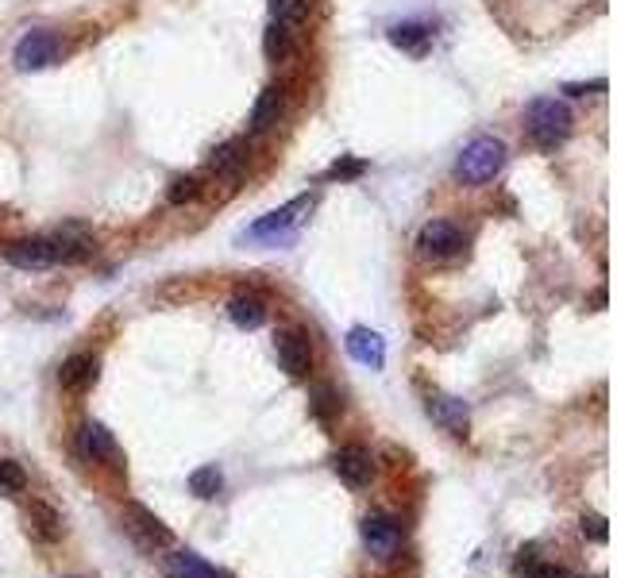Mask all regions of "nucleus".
Returning a JSON list of instances; mask_svg holds the SVG:
<instances>
[{"mask_svg":"<svg viewBox=\"0 0 617 578\" xmlns=\"http://www.w3.org/2000/svg\"><path fill=\"white\" fill-rule=\"evenodd\" d=\"M525 124H529V139L537 143L540 151H556L571 135V108L556 97H537L533 105L525 108Z\"/></svg>","mask_w":617,"mask_h":578,"instance_id":"obj_1","label":"nucleus"},{"mask_svg":"<svg viewBox=\"0 0 617 578\" xmlns=\"http://www.w3.org/2000/svg\"><path fill=\"white\" fill-rule=\"evenodd\" d=\"M506 166V143L494 135H479L463 147V155L456 162V178L463 185H483L490 182L498 170Z\"/></svg>","mask_w":617,"mask_h":578,"instance_id":"obj_2","label":"nucleus"},{"mask_svg":"<svg viewBox=\"0 0 617 578\" xmlns=\"http://www.w3.org/2000/svg\"><path fill=\"white\" fill-rule=\"evenodd\" d=\"M332 471H336V478H340L344 486H351V490H363V486L375 478V455H371L367 447L348 444V447H340V451L332 455Z\"/></svg>","mask_w":617,"mask_h":578,"instance_id":"obj_3","label":"nucleus"},{"mask_svg":"<svg viewBox=\"0 0 617 578\" xmlns=\"http://www.w3.org/2000/svg\"><path fill=\"white\" fill-rule=\"evenodd\" d=\"M313 209V197H294L286 209L270 212L247 228V239H290V228L301 224V216Z\"/></svg>","mask_w":617,"mask_h":578,"instance_id":"obj_4","label":"nucleus"},{"mask_svg":"<svg viewBox=\"0 0 617 578\" xmlns=\"http://www.w3.org/2000/svg\"><path fill=\"white\" fill-rule=\"evenodd\" d=\"M363 544L378 559H394L398 548H402V525L390 513H367L363 517Z\"/></svg>","mask_w":617,"mask_h":578,"instance_id":"obj_5","label":"nucleus"},{"mask_svg":"<svg viewBox=\"0 0 617 578\" xmlns=\"http://www.w3.org/2000/svg\"><path fill=\"white\" fill-rule=\"evenodd\" d=\"M54 58H58V35L54 31H27L24 39L16 43V70H47Z\"/></svg>","mask_w":617,"mask_h":578,"instance_id":"obj_6","label":"nucleus"},{"mask_svg":"<svg viewBox=\"0 0 617 578\" xmlns=\"http://www.w3.org/2000/svg\"><path fill=\"white\" fill-rule=\"evenodd\" d=\"M417 247H421V255H429V259H452V255L463 251V232H459L456 224H448V220H432V224L421 228Z\"/></svg>","mask_w":617,"mask_h":578,"instance_id":"obj_7","label":"nucleus"},{"mask_svg":"<svg viewBox=\"0 0 617 578\" xmlns=\"http://www.w3.org/2000/svg\"><path fill=\"white\" fill-rule=\"evenodd\" d=\"M51 251H54V263L78 266L93 255V236L81 224H62L51 239Z\"/></svg>","mask_w":617,"mask_h":578,"instance_id":"obj_8","label":"nucleus"},{"mask_svg":"<svg viewBox=\"0 0 617 578\" xmlns=\"http://www.w3.org/2000/svg\"><path fill=\"white\" fill-rule=\"evenodd\" d=\"M274 351H278V363L290 378H305L309 374V363H313V351H309V340L301 332H278L274 336Z\"/></svg>","mask_w":617,"mask_h":578,"instance_id":"obj_9","label":"nucleus"},{"mask_svg":"<svg viewBox=\"0 0 617 578\" xmlns=\"http://www.w3.org/2000/svg\"><path fill=\"white\" fill-rule=\"evenodd\" d=\"M0 255H4V263L20 266V270H47V266H54L51 239H16Z\"/></svg>","mask_w":617,"mask_h":578,"instance_id":"obj_10","label":"nucleus"},{"mask_svg":"<svg viewBox=\"0 0 617 578\" xmlns=\"http://www.w3.org/2000/svg\"><path fill=\"white\" fill-rule=\"evenodd\" d=\"M348 355L355 359V363H363V367L382 370L386 367V340H382L378 332H371V328H351Z\"/></svg>","mask_w":617,"mask_h":578,"instance_id":"obj_11","label":"nucleus"},{"mask_svg":"<svg viewBox=\"0 0 617 578\" xmlns=\"http://www.w3.org/2000/svg\"><path fill=\"white\" fill-rule=\"evenodd\" d=\"M429 417L440 424L444 432H452V436H467V424H471L467 405H463L459 397H448V394L429 397Z\"/></svg>","mask_w":617,"mask_h":578,"instance_id":"obj_12","label":"nucleus"},{"mask_svg":"<svg viewBox=\"0 0 617 578\" xmlns=\"http://www.w3.org/2000/svg\"><path fill=\"white\" fill-rule=\"evenodd\" d=\"M243 162H247V143L243 139H228L224 147H216L209 158V170L216 178H228V182H240L243 178Z\"/></svg>","mask_w":617,"mask_h":578,"instance_id":"obj_13","label":"nucleus"},{"mask_svg":"<svg viewBox=\"0 0 617 578\" xmlns=\"http://www.w3.org/2000/svg\"><path fill=\"white\" fill-rule=\"evenodd\" d=\"M282 108H286V93H282L278 85H267V89L259 93V101H255V108H251V132H255V135L270 132V128L278 124Z\"/></svg>","mask_w":617,"mask_h":578,"instance_id":"obj_14","label":"nucleus"},{"mask_svg":"<svg viewBox=\"0 0 617 578\" xmlns=\"http://www.w3.org/2000/svg\"><path fill=\"white\" fill-rule=\"evenodd\" d=\"M78 447L85 459H93V463H105V459H116V440H112V432H108L105 424H81L78 432Z\"/></svg>","mask_w":617,"mask_h":578,"instance_id":"obj_15","label":"nucleus"},{"mask_svg":"<svg viewBox=\"0 0 617 578\" xmlns=\"http://www.w3.org/2000/svg\"><path fill=\"white\" fill-rule=\"evenodd\" d=\"M58 382L66 390H89L97 382V359L93 355H70L58 370Z\"/></svg>","mask_w":617,"mask_h":578,"instance_id":"obj_16","label":"nucleus"},{"mask_svg":"<svg viewBox=\"0 0 617 578\" xmlns=\"http://www.w3.org/2000/svg\"><path fill=\"white\" fill-rule=\"evenodd\" d=\"M166 575H170V578H228L224 571H216L213 563H205L201 555H193V552L170 555V563H166Z\"/></svg>","mask_w":617,"mask_h":578,"instance_id":"obj_17","label":"nucleus"},{"mask_svg":"<svg viewBox=\"0 0 617 578\" xmlns=\"http://www.w3.org/2000/svg\"><path fill=\"white\" fill-rule=\"evenodd\" d=\"M228 316H232V324H240V328H259V324L267 320V305H263V297H255V293H240V297H232Z\"/></svg>","mask_w":617,"mask_h":578,"instance_id":"obj_18","label":"nucleus"},{"mask_svg":"<svg viewBox=\"0 0 617 578\" xmlns=\"http://www.w3.org/2000/svg\"><path fill=\"white\" fill-rule=\"evenodd\" d=\"M390 43H394V47H402V51H409V54H425V47H429V27L425 24L390 27Z\"/></svg>","mask_w":617,"mask_h":578,"instance_id":"obj_19","label":"nucleus"},{"mask_svg":"<svg viewBox=\"0 0 617 578\" xmlns=\"http://www.w3.org/2000/svg\"><path fill=\"white\" fill-rule=\"evenodd\" d=\"M220 486H224V474L216 471L213 463H209V467H197V471L189 474V494H193V498H216V494H220Z\"/></svg>","mask_w":617,"mask_h":578,"instance_id":"obj_20","label":"nucleus"},{"mask_svg":"<svg viewBox=\"0 0 617 578\" xmlns=\"http://www.w3.org/2000/svg\"><path fill=\"white\" fill-rule=\"evenodd\" d=\"M27 525L35 528L43 540H58L62 536V521H58V513H54L51 505H31L27 509Z\"/></svg>","mask_w":617,"mask_h":578,"instance_id":"obj_21","label":"nucleus"},{"mask_svg":"<svg viewBox=\"0 0 617 578\" xmlns=\"http://www.w3.org/2000/svg\"><path fill=\"white\" fill-rule=\"evenodd\" d=\"M309 405H313V413H317L321 421H332V417L340 413V394H336L328 382H317V386L309 390Z\"/></svg>","mask_w":617,"mask_h":578,"instance_id":"obj_22","label":"nucleus"},{"mask_svg":"<svg viewBox=\"0 0 617 578\" xmlns=\"http://www.w3.org/2000/svg\"><path fill=\"white\" fill-rule=\"evenodd\" d=\"M263 54H267V62H282L286 54H290V31L286 24H274L267 27V35H263Z\"/></svg>","mask_w":617,"mask_h":578,"instance_id":"obj_23","label":"nucleus"},{"mask_svg":"<svg viewBox=\"0 0 617 578\" xmlns=\"http://www.w3.org/2000/svg\"><path fill=\"white\" fill-rule=\"evenodd\" d=\"M128 513H132L135 521H139V525H135V528H139V532H143L147 540H155V544H170V528H162L159 517H151V513H147L143 505H132Z\"/></svg>","mask_w":617,"mask_h":578,"instance_id":"obj_24","label":"nucleus"},{"mask_svg":"<svg viewBox=\"0 0 617 578\" xmlns=\"http://www.w3.org/2000/svg\"><path fill=\"white\" fill-rule=\"evenodd\" d=\"M27 486V474L16 459H0V494H20Z\"/></svg>","mask_w":617,"mask_h":578,"instance_id":"obj_25","label":"nucleus"},{"mask_svg":"<svg viewBox=\"0 0 617 578\" xmlns=\"http://www.w3.org/2000/svg\"><path fill=\"white\" fill-rule=\"evenodd\" d=\"M270 12L278 24H297L309 12V0H270Z\"/></svg>","mask_w":617,"mask_h":578,"instance_id":"obj_26","label":"nucleus"},{"mask_svg":"<svg viewBox=\"0 0 617 578\" xmlns=\"http://www.w3.org/2000/svg\"><path fill=\"white\" fill-rule=\"evenodd\" d=\"M363 174H367V162L363 158H336L328 166V178L332 182H351V178H363Z\"/></svg>","mask_w":617,"mask_h":578,"instance_id":"obj_27","label":"nucleus"},{"mask_svg":"<svg viewBox=\"0 0 617 578\" xmlns=\"http://www.w3.org/2000/svg\"><path fill=\"white\" fill-rule=\"evenodd\" d=\"M201 189H197V178H189V174H182V178H174L170 182V189H166V201L170 205H186V201H193Z\"/></svg>","mask_w":617,"mask_h":578,"instance_id":"obj_28","label":"nucleus"},{"mask_svg":"<svg viewBox=\"0 0 617 578\" xmlns=\"http://www.w3.org/2000/svg\"><path fill=\"white\" fill-rule=\"evenodd\" d=\"M583 536H591L594 544H606V540H610L606 517H598V513H587V517H583Z\"/></svg>","mask_w":617,"mask_h":578,"instance_id":"obj_29","label":"nucleus"},{"mask_svg":"<svg viewBox=\"0 0 617 578\" xmlns=\"http://www.w3.org/2000/svg\"><path fill=\"white\" fill-rule=\"evenodd\" d=\"M529 578H567L564 567H556V563H540V559H533V563H525L521 567Z\"/></svg>","mask_w":617,"mask_h":578,"instance_id":"obj_30","label":"nucleus"},{"mask_svg":"<svg viewBox=\"0 0 617 578\" xmlns=\"http://www.w3.org/2000/svg\"><path fill=\"white\" fill-rule=\"evenodd\" d=\"M602 89H606V78L591 81V85H579V81L564 85V93H571V97H583V93H602Z\"/></svg>","mask_w":617,"mask_h":578,"instance_id":"obj_31","label":"nucleus"},{"mask_svg":"<svg viewBox=\"0 0 617 578\" xmlns=\"http://www.w3.org/2000/svg\"><path fill=\"white\" fill-rule=\"evenodd\" d=\"M598 578H602V575H598Z\"/></svg>","mask_w":617,"mask_h":578,"instance_id":"obj_32","label":"nucleus"}]
</instances>
